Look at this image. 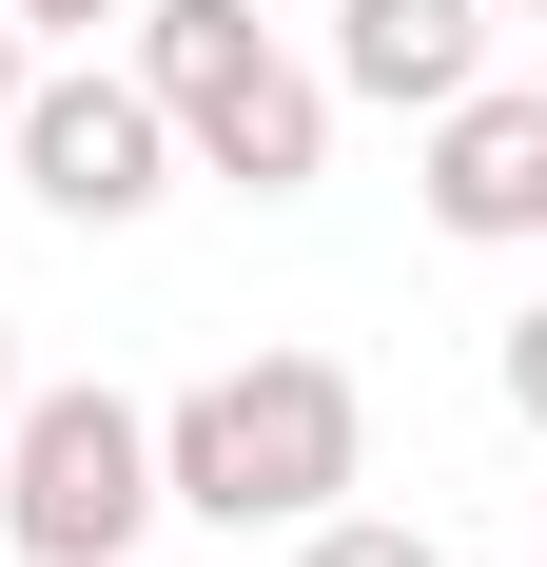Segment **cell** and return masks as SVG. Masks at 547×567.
<instances>
[{
	"mask_svg": "<svg viewBox=\"0 0 547 567\" xmlns=\"http://www.w3.org/2000/svg\"><path fill=\"white\" fill-rule=\"evenodd\" d=\"M0 411H20V333H0Z\"/></svg>",
	"mask_w": 547,
	"mask_h": 567,
	"instance_id": "8fae6325",
	"label": "cell"
},
{
	"mask_svg": "<svg viewBox=\"0 0 547 567\" xmlns=\"http://www.w3.org/2000/svg\"><path fill=\"white\" fill-rule=\"evenodd\" d=\"M99 20H137V0H20V40H99Z\"/></svg>",
	"mask_w": 547,
	"mask_h": 567,
	"instance_id": "9c48e42d",
	"label": "cell"
},
{
	"mask_svg": "<svg viewBox=\"0 0 547 567\" xmlns=\"http://www.w3.org/2000/svg\"><path fill=\"white\" fill-rule=\"evenodd\" d=\"M293 567H450V548H431L411 509H352V489H332V509L293 528Z\"/></svg>",
	"mask_w": 547,
	"mask_h": 567,
	"instance_id": "52a82bcc",
	"label": "cell"
},
{
	"mask_svg": "<svg viewBox=\"0 0 547 567\" xmlns=\"http://www.w3.org/2000/svg\"><path fill=\"white\" fill-rule=\"evenodd\" d=\"M431 235H469V255H547V99H508V79L431 99Z\"/></svg>",
	"mask_w": 547,
	"mask_h": 567,
	"instance_id": "5b68a950",
	"label": "cell"
},
{
	"mask_svg": "<svg viewBox=\"0 0 547 567\" xmlns=\"http://www.w3.org/2000/svg\"><path fill=\"white\" fill-rule=\"evenodd\" d=\"M157 528V411L99 372H20L0 411V548L20 567H137Z\"/></svg>",
	"mask_w": 547,
	"mask_h": 567,
	"instance_id": "3957f363",
	"label": "cell"
},
{
	"mask_svg": "<svg viewBox=\"0 0 547 567\" xmlns=\"http://www.w3.org/2000/svg\"><path fill=\"white\" fill-rule=\"evenodd\" d=\"M352 470H372V392L332 352H235L157 411V509L196 528H313Z\"/></svg>",
	"mask_w": 547,
	"mask_h": 567,
	"instance_id": "6da1fadb",
	"label": "cell"
},
{
	"mask_svg": "<svg viewBox=\"0 0 547 567\" xmlns=\"http://www.w3.org/2000/svg\"><path fill=\"white\" fill-rule=\"evenodd\" d=\"M489 392H508V411H528V431H547V293H528V313H508V333H489Z\"/></svg>",
	"mask_w": 547,
	"mask_h": 567,
	"instance_id": "ba28073f",
	"label": "cell"
},
{
	"mask_svg": "<svg viewBox=\"0 0 547 567\" xmlns=\"http://www.w3.org/2000/svg\"><path fill=\"white\" fill-rule=\"evenodd\" d=\"M332 99H391V117H431L489 79V0H332V59H313Z\"/></svg>",
	"mask_w": 547,
	"mask_h": 567,
	"instance_id": "8992f818",
	"label": "cell"
},
{
	"mask_svg": "<svg viewBox=\"0 0 547 567\" xmlns=\"http://www.w3.org/2000/svg\"><path fill=\"white\" fill-rule=\"evenodd\" d=\"M489 20H547V0H489Z\"/></svg>",
	"mask_w": 547,
	"mask_h": 567,
	"instance_id": "7c38bea8",
	"label": "cell"
},
{
	"mask_svg": "<svg viewBox=\"0 0 547 567\" xmlns=\"http://www.w3.org/2000/svg\"><path fill=\"white\" fill-rule=\"evenodd\" d=\"M20 79H40V40H20V0H0V117H20Z\"/></svg>",
	"mask_w": 547,
	"mask_h": 567,
	"instance_id": "30bf717a",
	"label": "cell"
},
{
	"mask_svg": "<svg viewBox=\"0 0 547 567\" xmlns=\"http://www.w3.org/2000/svg\"><path fill=\"white\" fill-rule=\"evenodd\" d=\"M137 79H157L176 157L235 176V196H313L332 176V79L274 40L255 0H137Z\"/></svg>",
	"mask_w": 547,
	"mask_h": 567,
	"instance_id": "7a4b0ae2",
	"label": "cell"
},
{
	"mask_svg": "<svg viewBox=\"0 0 547 567\" xmlns=\"http://www.w3.org/2000/svg\"><path fill=\"white\" fill-rule=\"evenodd\" d=\"M0 157H20V196L40 216H79V235H117V216H157L176 196V117H157V79L137 59H40L20 79V117H0Z\"/></svg>",
	"mask_w": 547,
	"mask_h": 567,
	"instance_id": "277c9868",
	"label": "cell"
}]
</instances>
